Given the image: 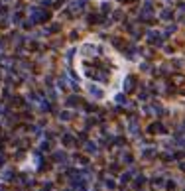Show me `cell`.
<instances>
[{"label": "cell", "instance_id": "1", "mask_svg": "<svg viewBox=\"0 0 185 191\" xmlns=\"http://www.w3.org/2000/svg\"><path fill=\"white\" fill-rule=\"evenodd\" d=\"M77 71L87 79V91L92 99L105 100L108 97L106 87L116 85L120 73L116 57L99 41H85L79 47Z\"/></svg>", "mask_w": 185, "mask_h": 191}]
</instances>
